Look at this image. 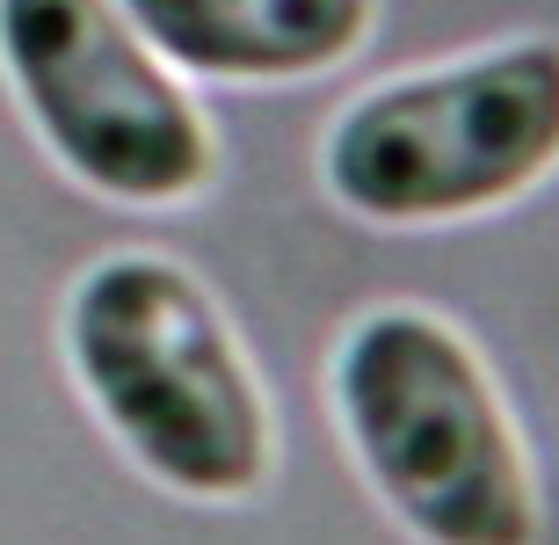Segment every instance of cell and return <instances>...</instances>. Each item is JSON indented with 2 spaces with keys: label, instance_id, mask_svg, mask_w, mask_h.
I'll use <instances>...</instances> for the list:
<instances>
[{
  "label": "cell",
  "instance_id": "1",
  "mask_svg": "<svg viewBox=\"0 0 559 545\" xmlns=\"http://www.w3.org/2000/svg\"><path fill=\"white\" fill-rule=\"evenodd\" d=\"M66 364L145 481L248 502L276 473V415L211 284L167 254H103L66 292Z\"/></svg>",
  "mask_w": 559,
  "mask_h": 545
},
{
  "label": "cell",
  "instance_id": "2",
  "mask_svg": "<svg viewBox=\"0 0 559 545\" xmlns=\"http://www.w3.org/2000/svg\"><path fill=\"white\" fill-rule=\"evenodd\" d=\"M334 422L415 545H538L545 502L495 371L443 313L378 306L334 349Z\"/></svg>",
  "mask_w": 559,
  "mask_h": 545
},
{
  "label": "cell",
  "instance_id": "3",
  "mask_svg": "<svg viewBox=\"0 0 559 545\" xmlns=\"http://www.w3.org/2000/svg\"><path fill=\"white\" fill-rule=\"evenodd\" d=\"M559 175V37H509L356 95L320 182L371 226H457Z\"/></svg>",
  "mask_w": 559,
  "mask_h": 545
},
{
  "label": "cell",
  "instance_id": "4",
  "mask_svg": "<svg viewBox=\"0 0 559 545\" xmlns=\"http://www.w3.org/2000/svg\"><path fill=\"white\" fill-rule=\"evenodd\" d=\"M0 73L87 197L175 211L218 175V131L117 0H0Z\"/></svg>",
  "mask_w": 559,
  "mask_h": 545
},
{
  "label": "cell",
  "instance_id": "5",
  "mask_svg": "<svg viewBox=\"0 0 559 545\" xmlns=\"http://www.w3.org/2000/svg\"><path fill=\"white\" fill-rule=\"evenodd\" d=\"M182 81L290 87L349 66L378 29V0H117Z\"/></svg>",
  "mask_w": 559,
  "mask_h": 545
}]
</instances>
